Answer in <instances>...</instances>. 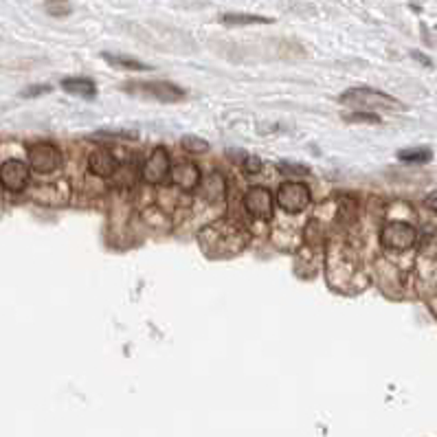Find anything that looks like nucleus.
Instances as JSON below:
<instances>
[{
	"label": "nucleus",
	"instance_id": "412c9836",
	"mask_svg": "<svg viewBox=\"0 0 437 437\" xmlns=\"http://www.w3.org/2000/svg\"><path fill=\"white\" fill-rule=\"evenodd\" d=\"M347 121L352 123H380V117L376 115H363V112H356V115H347Z\"/></svg>",
	"mask_w": 437,
	"mask_h": 437
},
{
	"label": "nucleus",
	"instance_id": "dca6fc26",
	"mask_svg": "<svg viewBox=\"0 0 437 437\" xmlns=\"http://www.w3.org/2000/svg\"><path fill=\"white\" fill-rule=\"evenodd\" d=\"M398 159L405 163H429L433 159V152L429 148H411L398 152Z\"/></svg>",
	"mask_w": 437,
	"mask_h": 437
},
{
	"label": "nucleus",
	"instance_id": "4468645a",
	"mask_svg": "<svg viewBox=\"0 0 437 437\" xmlns=\"http://www.w3.org/2000/svg\"><path fill=\"white\" fill-rule=\"evenodd\" d=\"M203 198L209 203H220L224 198V178L218 172H211L203 183Z\"/></svg>",
	"mask_w": 437,
	"mask_h": 437
},
{
	"label": "nucleus",
	"instance_id": "0eeeda50",
	"mask_svg": "<svg viewBox=\"0 0 437 437\" xmlns=\"http://www.w3.org/2000/svg\"><path fill=\"white\" fill-rule=\"evenodd\" d=\"M170 170H172L170 152H167L165 148H156L148 156V161H145L141 176L148 185H163L167 181V176H170Z\"/></svg>",
	"mask_w": 437,
	"mask_h": 437
},
{
	"label": "nucleus",
	"instance_id": "423d86ee",
	"mask_svg": "<svg viewBox=\"0 0 437 437\" xmlns=\"http://www.w3.org/2000/svg\"><path fill=\"white\" fill-rule=\"evenodd\" d=\"M244 209L257 220H273L275 198L266 187H249V192L244 194Z\"/></svg>",
	"mask_w": 437,
	"mask_h": 437
},
{
	"label": "nucleus",
	"instance_id": "4be33fe9",
	"mask_svg": "<svg viewBox=\"0 0 437 437\" xmlns=\"http://www.w3.org/2000/svg\"><path fill=\"white\" fill-rule=\"evenodd\" d=\"M44 93H51V86H47V84L31 86V88H27V91H22V97H38V95H44Z\"/></svg>",
	"mask_w": 437,
	"mask_h": 437
},
{
	"label": "nucleus",
	"instance_id": "2eb2a0df",
	"mask_svg": "<svg viewBox=\"0 0 437 437\" xmlns=\"http://www.w3.org/2000/svg\"><path fill=\"white\" fill-rule=\"evenodd\" d=\"M220 20L224 25H266V22H271L264 16H253V14H224Z\"/></svg>",
	"mask_w": 437,
	"mask_h": 437
},
{
	"label": "nucleus",
	"instance_id": "1a4fd4ad",
	"mask_svg": "<svg viewBox=\"0 0 437 437\" xmlns=\"http://www.w3.org/2000/svg\"><path fill=\"white\" fill-rule=\"evenodd\" d=\"M128 93H137L145 97H154L159 102H181L185 99V91L181 86L172 82H145V84H134L128 86Z\"/></svg>",
	"mask_w": 437,
	"mask_h": 437
},
{
	"label": "nucleus",
	"instance_id": "39448f33",
	"mask_svg": "<svg viewBox=\"0 0 437 437\" xmlns=\"http://www.w3.org/2000/svg\"><path fill=\"white\" fill-rule=\"evenodd\" d=\"M277 205L282 207L288 214H301L310 205V187L306 183L288 181L277 189Z\"/></svg>",
	"mask_w": 437,
	"mask_h": 437
},
{
	"label": "nucleus",
	"instance_id": "a211bd4d",
	"mask_svg": "<svg viewBox=\"0 0 437 437\" xmlns=\"http://www.w3.org/2000/svg\"><path fill=\"white\" fill-rule=\"evenodd\" d=\"M181 145H183L187 152H192V154H205L209 150V143L205 139L196 137V134H187V137L181 141Z\"/></svg>",
	"mask_w": 437,
	"mask_h": 437
},
{
	"label": "nucleus",
	"instance_id": "ddd939ff",
	"mask_svg": "<svg viewBox=\"0 0 437 437\" xmlns=\"http://www.w3.org/2000/svg\"><path fill=\"white\" fill-rule=\"evenodd\" d=\"M44 198H40V203L51 205V207H60L69 203V185L66 183H55V185H42Z\"/></svg>",
	"mask_w": 437,
	"mask_h": 437
},
{
	"label": "nucleus",
	"instance_id": "f8f14e48",
	"mask_svg": "<svg viewBox=\"0 0 437 437\" xmlns=\"http://www.w3.org/2000/svg\"><path fill=\"white\" fill-rule=\"evenodd\" d=\"M62 88L66 93L84 97V99L97 97V86L93 80H88V77H66V80H62Z\"/></svg>",
	"mask_w": 437,
	"mask_h": 437
},
{
	"label": "nucleus",
	"instance_id": "f257e3e1",
	"mask_svg": "<svg viewBox=\"0 0 437 437\" xmlns=\"http://www.w3.org/2000/svg\"><path fill=\"white\" fill-rule=\"evenodd\" d=\"M246 244H249V233L231 220H218L200 231V246L216 260L233 257L235 253L244 251Z\"/></svg>",
	"mask_w": 437,
	"mask_h": 437
},
{
	"label": "nucleus",
	"instance_id": "9d476101",
	"mask_svg": "<svg viewBox=\"0 0 437 437\" xmlns=\"http://www.w3.org/2000/svg\"><path fill=\"white\" fill-rule=\"evenodd\" d=\"M170 178L178 189H185V192H192V189H196L200 185V181H203L198 165L189 163V161L176 163L170 170Z\"/></svg>",
	"mask_w": 437,
	"mask_h": 437
},
{
	"label": "nucleus",
	"instance_id": "f3484780",
	"mask_svg": "<svg viewBox=\"0 0 437 437\" xmlns=\"http://www.w3.org/2000/svg\"><path fill=\"white\" fill-rule=\"evenodd\" d=\"M104 58H106L112 66H121V69H128V71H150L148 64H143V62H139V60L123 58V55H110V53H104Z\"/></svg>",
	"mask_w": 437,
	"mask_h": 437
},
{
	"label": "nucleus",
	"instance_id": "5701e85b",
	"mask_svg": "<svg viewBox=\"0 0 437 437\" xmlns=\"http://www.w3.org/2000/svg\"><path fill=\"white\" fill-rule=\"evenodd\" d=\"M424 205H427L431 211H435V214H437V189H435V192H431L427 198H424Z\"/></svg>",
	"mask_w": 437,
	"mask_h": 437
},
{
	"label": "nucleus",
	"instance_id": "6e6552de",
	"mask_svg": "<svg viewBox=\"0 0 437 437\" xmlns=\"http://www.w3.org/2000/svg\"><path fill=\"white\" fill-rule=\"evenodd\" d=\"M0 185L14 194L25 192L29 187V165L18 159L5 161L3 167H0Z\"/></svg>",
	"mask_w": 437,
	"mask_h": 437
},
{
	"label": "nucleus",
	"instance_id": "7ed1b4c3",
	"mask_svg": "<svg viewBox=\"0 0 437 437\" xmlns=\"http://www.w3.org/2000/svg\"><path fill=\"white\" fill-rule=\"evenodd\" d=\"M343 104H350L356 108H389V110H402V106L398 99L389 97L380 91H372V88H352V91L343 93L341 97Z\"/></svg>",
	"mask_w": 437,
	"mask_h": 437
},
{
	"label": "nucleus",
	"instance_id": "6ab92c4d",
	"mask_svg": "<svg viewBox=\"0 0 437 437\" xmlns=\"http://www.w3.org/2000/svg\"><path fill=\"white\" fill-rule=\"evenodd\" d=\"M279 170H282L284 174H288V176H308L310 174V170L306 165H299V163H279Z\"/></svg>",
	"mask_w": 437,
	"mask_h": 437
},
{
	"label": "nucleus",
	"instance_id": "b1692460",
	"mask_svg": "<svg viewBox=\"0 0 437 437\" xmlns=\"http://www.w3.org/2000/svg\"><path fill=\"white\" fill-rule=\"evenodd\" d=\"M413 58H416V60H420L424 66H431V60L427 58V55H422V53H418V51H413Z\"/></svg>",
	"mask_w": 437,
	"mask_h": 437
},
{
	"label": "nucleus",
	"instance_id": "20e7f679",
	"mask_svg": "<svg viewBox=\"0 0 437 437\" xmlns=\"http://www.w3.org/2000/svg\"><path fill=\"white\" fill-rule=\"evenodd\" d=\"M27 154H29V167L36 170L38 174H53L58 172L64 163L60 148H55L53 143H36L31 145Z\"/></svg>",
	"mask_w": 437,
	"mask_h": 437
},
{
	"label": "nucleus",
	"instance_id": "9b49d317",
	"mask_svg": "<svg viewBox=\"0 0 437 437\" xmlns=\"http://www.w3.org/2000/svg\"><path fill=\"white\" fill-rule=\"evenodd\" d=\"M88 170H91L95 176H102V178H110L115 176L119 170V163L117 159L112 156V152L108 150H95L88 156Z\"/></svg>",
	"mask_w": 437,
	"mask_h": 437
},
{
	"label": "nucleus",
	"instance_id": "aec40b11",
	"mask_svg": "<svg viewBox=\"0 0 437 437\" xmlns=\"http://www.w3.org/2000/svg\"><path fill=\"white\" fill-rule=\"evenodd\" d=\"M242 167H244L246 174H260L262 172V161L257 159V156L246 154V159L242 161Z\"/></svg>",
	"mask_w": 437,
	"mask_h": 437
},
{
	"label": "nucleus",
	"instance_id": "f03ea898",
	"mask_svg": "<svg viewBox=\"0 0 437 437\" xmlns=\"http://www.w3.org/2000/svg\"><path fill=\"white\" fill-rule=\"evenodd\" d=\"M380 242L389 251H409L418 242V231L409 222H387L380 231Z\"/></svg>",
	"mask_w": 437,
	"mask_h": 437
}]
</instances>
